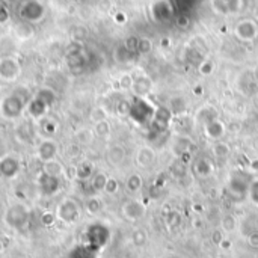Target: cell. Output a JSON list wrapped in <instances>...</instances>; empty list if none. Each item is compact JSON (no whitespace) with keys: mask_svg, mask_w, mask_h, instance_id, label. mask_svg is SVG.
<instances>
[{"mask_svg":"<svg viewBox=\"0 0 258 258\" xmlns=\"http://www.w3.org/2000/svg\"><path fill=\"white\" fill-rule=\"evenodd\" d=\"M252 169L258 171V160H254V162H252Z\"/></svg>","mask_w":258,"mask_h":258,"instance_id":"obj_21","label":"cell"},{"mask_svg":"<svg viewBox=\"0 0 258 258\" xmlns=\"http://www.w3.org/2000/svg\"><path fill=\"white\" fill-rule=\"evenodd\" d=\"M106 183H107V178H106V175H103V174H97V175L94 177L92 186H94V189H95V190H104V187H106Z\"/></svg>","mask_w":258,"mask_h":258,"instance_id":"obj_12","label":"cell"},{"mask_svg":"<svg viewBox=\"0 0 258 258\" xmlns=\"http://www.w3.org/2000/svg\"><path fill=\"white\" fill-rule=\"evenodd\" d=\"M156 160V154L151 148L148 147H144L138 151L136 154V163L141 166V168H150Z\"/></svg>","mask_w":258,"mask_h":258,"instance_id":"obj_5","label":"cell"},{"mask_svg":"<svg viewBox=\"0 0 258 258\" xmlns=\"http://www.w3.org/2000/svg\"><path fill=\"white\" fill-rule=\"evenodd\" d=\"M207 135L213 139H219L224 135V124H221L219 121H212L207 125Z\"/></svg>","mask_w":258,"mask_h":258,"instance_id":"obj_7","label":"cell"},{"mask_svg":"<svg viewBox=\"0 0 258 258\" xmlns=\"http://www.w3.org/2000/svg\"><path fill=\"white\" fill-rule=\"evenodd\" d=\"M57 218L67 224L76 222L79 219V207L73 200H65L60 203V206H57Z\"/></svg>","mask_w":258,"mask_h":258,"instance_id":"obj_1","label":"cell"},{"mask_svg":"<svg viewBox=\"0 0 258 258\" xmlns=\"http://www.w3.org/2000/svg\"><path fill=\"white\" fill-rule=\"evenodd\" d=\"M251 198L255 204H258V183H254V186L251 187Z\"/></svg>","mask_w":258,"mask_h":258,"instance_id":"obj_16","label":"cell"},{"mask_svg":"<svg viewBox=\"0 0 258 258\" xmlns=\"http://www.w3.org/2000/svg\"><path fill=\"white\" fill-rule=\"evenodd\" d=\"M236 225H237V222H236V218H234V216L225 215V216L222 218V230H224V231L231 233V231L236 230Z\"/></svg>","mask_w":258,"mask_h":258,"instance_id":"obj_9","label":"cell"},{"mask_svg":"<svg viewBox=\"0 0 258 258\" xmlns=\"http://www.w3.org/2000/svg\"><path fill=\"white\" fill-rule=\"evenodd\" d=\"M216 258H222V257H216Z\"/></svg>","mask_w":258,"mask_h":258,"instance_id":"obj_23","label":"cell"},{"mask_svg":"<svg viewBox=\"0 0 258 258\" xmlns=\"http://www.w3.org/2000/svg\"><path fill=\"white\" fill-rule=\"evenodd\" d=\"M147 233L144 231V230H136L135 233H133V242H135V245L136 246H142V245H145L147 243Z\"/></svg>","mask_w":258,"mask_h":258,"instance_id":"obj_13","label":"cell"},{"mask_svg":"<svg viewBox=\"0 0 258 258\" xmlns=\"http://www.w3.org/2000/svg\"><path fill=\"white\" fill-rule=\"evenodd\" d=\"M249 245L252 246V248H258V233L255 231V233H252L251 236H249Z\"/></svg>","mask_w":258,"mask_h":258,"instance_id":"obj_17","label":"cell"},{"mask_svg":"<svg viewBox=\"0 0 258 258\" xmlns=\"http://www.w3.org/2000/svg\"><path fill=\"white\" fill-rule=\"evenodd\" d=\"M104 190H106L107 194H115V192L118 190V181L113 180V178H107V183H106Z\"/></svg>","mask_w":258,"mask_h":258,"instance_id":"obj_14","label":"cell"},{"mask_svg":"<svg viewBox=\"0 0 258 258\" xmlns=\"http://www.w3.org/2000/svg\"><path fill=\"white\" fill-rule=\"evenodd\" d=\"M141 50H142V53H147V51H150L151 50V47H147V45H151V44H148V41H142L141 42Z\"/></svg>","mask_w":258,"mask_h":258,"instance_id":"obj_18","label":"cell"},{"mask_svg":"<svg viewBox=\"0 0 258 258\" xmlns=\"http://www.w3.org/2000/svg\"><path fill=\"white\" fill-rule=\"evenodd\" d=\"M86 207H88V212H89V213H97V212L100 210V201L95 200V198H92V200L88 201Z\"/></svg>","mask_w":258,"mask_h":258,"instance_id":"obj_15","label":"cell"},{"mask_svg":"<svg viewBox=\"0 0 258 258\" xmlns=\"http://www.w3.org/2000/svg\"><path fill=\"white\" fill-rule=\"evenodd\" d=\"M257 101H258V100H257Z\"/></svg>","mask_w":258,"mask_h":258,"instance_id":"obj_24","label":"cell"},{"mask_svg":"<svg viewBox=\"0 0 258 258\" xmlns=\"http://www.w3.org/2000/svg\"><path fill=\"white\" fill-rule=\"evenodd\" d=\"M109 239V231L103 227V225H92L88 230V246H91L92 249H98L101 246H104V243Z\"/></svg>","mask_w":258,"mask_h":258,"instance_id":"obj_2","label":"cell"},{"mask_svg":"<svg viewBox=\"0 0 258 258\" xmlns=\"http://www.w3.org/2000/svg\"><path fill=\"white\" fill-rule=\"evenodd\" d=\"M109 130H110V125H109V122H107L106 119H103V121H97L95 133H97L98 136H106V135H109Z\"/></svg>","mask_w":258,"mask_h":258,"instance_id":"obj_11","label":"cell"},{"mask_svg":"<svg viewBox=\"0 0 258 258\" xmlns=\"http://www.w3.org/2000/svg\"><path fill=\"white\" fill-rule=\"evenodd\" d=\"M125 186H127L128 192H132V194L139 192L142 189V178H141V175H138V174L130 175L128 180H127V183H125Z\"/></svg>","mask_w":258,"mask_h":258,"instance_id":"obj_8","label":"cell"},{"mask_svg":"<svg viewBox=\"0 0 258 258\" xmlns=\"http://www.w3.org/2000/svg\"><path fill=\"white\" fill-rule=\"evenodd\" d=\"M124 150H122V147H119V145H113L110 150H109V153H107V160H109V163H112V165H119L122 160H124Z\"/></svg>","mask_w":258,"mask_h":258,"instance_id":"obj_6","label":"cell"},{"mask_svg":"<svg viewBox=\"0 0 258 258\" xmlns=\"http://www.w3.org/2000/svg\"><path fill=\"white\" fill-rule=\"evenodd\" d=\"M213 153L218 156V157H225L230 154V147L224 142H216L213 145Z\"/></svg>","mask_w":258,"mask_h":258,"instance_id":"obj_10","label":"cell"},{"mask_svg":"<svg viewBox=\"0 0 258 258\" xmlns=\"http://www.w3.org/2000/svg\"><path fill=\"white\" fill-rule=\"evenodd\" d=\"M207 65H209V67H201V73H203V74H209V73H212V63H210V62H207Z\"/></svg>","mask_w":258,"mask_h":258,"instance_id":"obj_19","label":"cell"},{"mask_svg":"<svg viewBox=\"0 0 258 258\" xmlns=\"http://www.w3.org/2000/svg\"><path fill=\"white\" fill-rule=\"evenodd\" d=\"M145 210H147L145 206L141 201H136V200L127 201L122 206V215L128 221H139V219H142L145 216Z\"/></svg>","mask_w":258,"mask_h":258,"instance_id":"obj_4","label":"cell"},{"mask_svg":"<svg viewBox=\"0 0 258 258\" xmlns=\"http://www.w3.org/2000/svg\"><path fill=\"white\" fill-rule=\"evenodd\" d=\"M27 221V210L23 206H14L6 213V222L12 228H21Z\"/></svg>","mask_w":258,"mask_h":258,"instance_id":"obj_3","label":"cell"},{"mask_svg":"<svg viewBox=\"0 0 258 258\" xmlns=\"http://www.w3.org/2000/svg\"><path fill=\"white\" fill-rule=\"evenodd\" d=\"M2 252H3V243L0 242V254H2Z\"/></svg>","mask_w":258,"mask_h":258,"instance_id":"obj_22","label":"cell"},{"mask_svg":"<svg viewBox=\"0 0 258 258\" xmlns=\"http://www.w3.org/2000/svg\"><path fill=\"white\" fill-rule=\"evenodd\" d=\"M194 92H195V95H203V88H201V86H200V88H195Z\"/></svg>","mask_w":258,"mask_h":258,"instance_id":"obj_20","label":"cell"}]
</instances>
